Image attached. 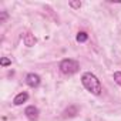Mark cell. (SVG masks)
<instances>
[{
    "instance_id": "6da1fadb",
    "label": "cell",
    "mask_w": 121,
    "mask_h": 121,
    "mask_svg": "<svg viewBox=\"0 0 121 121\" xmlns=\"http://www.w3.org/2000/svg\"><path fill=\"white\" fill-rule=\"evenodd\" d=\"M81 83H83L84 88L87 91H90L91 94H94V95H100L101 91H103V86H101L100 80L97 78V76H94L90 71H87L81 76Z\"/></svg>"
},
{
    "instance_id": "7a4b0ae2",
    "label": "cell",
    "mask_w": 121,
    "mask_h": 121,
    "mask_svg": "<svg viewBox=\"0 0 121 121\" xmlns=\"http://www.w3.org/2000/svg\"><path fill=\"white\" fill-rule=\"evenodd\" d=\"M78 69H80L78 61H76L73 58H64L63 61L60 63V71L63 74H66V76H71V74L77 73Z\"/></svg>"
},
{
    "instance_id": "3957f363",
    "label": "cell",
    "mask_w": 121,
    "mask_h": 121,
    "mask_svg": "<svg viewBox=\"0 0 121 121\" xmlns=\"http://www.w3.org/2000/svg\"><path fill=\"white\" fill-rule=\"evenodd\" d=\"M26 84H27L29 87H31V88L39 87V86H40V76H37V74H34V73L27 74V76H26Z\"/></svg>"
},
{
    "instance_id": "277c9868",
    "label": "cell",
    "mask_w": 121,
    "mask_h": 121,
    "mask_svg": "<svg viewBox=\"0 0 121 121\" xmlns=\"http://www.w3.org/2000/svg\"><path fill=\"white\" fill-rule=\"evenodd\" d=\"M24 114L26 117L30 120V121H36L39 118V108L34 107V105H29L26 110H24Z\"/></svg>"
},
{
    "instance_id": "5b68a950",
    "label": "cell",
    "mask_w": 121,
    "mask_h": 121,
    "mask_svg": "<svg viewBox=\"0 0 121 121\" xmlns=\"http://www.w3.org/2000/svg\"><path fill=\"white\" fill-rule=\"evenodd\" d=\"M27 100H29V94L23 91V93H19V94L14 97L13 104H14V105H22V104H23V103H26Z\"/></svg>"
},
{
    "instance_id": "8992f818",
    "label": "cell",
    "mask_w": 121,
    "mask_h": 121,
    "mask_svg": "<svg viewBox=\"0 0 121 121\" xmlns=\"http://www.w3.org/2000/svg\"><path fill=\"white\" fill-rule=\"evenodd\" d=\"M23 41L27 47H33L36 44V37L31 33H26V34H23Z\"/></svg>"
},
{
    "instance_id": "52a82bcc",
    "label": "cell",
    "mask_w": 121,
    "mask_h": 121,
    "mask_svg": "<svg viewBox=\"0 0 121 121\" xmlns=\"http://www.w3.org/2000/svg\"><path fill=\"white\" fill-rule=\"evenodd\" d=\"M87 39H88V34H87L86 31H80V33L77 34V37H76V40H77L78 43H84V41H87Z\"/></svg>"
},
{
    "instance_id": "ba28073f",
    "label": "cell",
    "mask_w": 121,
    "mask_h": 121,
    "mask_svg": "<svg viewBox=\"0 0 121 121\" xmlns=\"http://www.w3.org/2000/svg\"><path fill=\"white\" fill-rule=\"evenodd\" d=\"M114 80L118 86H121V71H115L114 73Z\"/></svg>"
},
{
    "instance_id": "9c48e42d",
    "label": "cell",
    "mask_w": 121,
    "mask_h": 121,
    "mask_svg": "<svg viewBox=\"0 0 121 121\" xmlns=\"http://www.w3.org/2000/svg\"><path fill=\"white\" fill-rule=\"evenodd\" d=\"M0 64H2L3 67H6V66L12 64V60H10V58H7V57H3L2 60H0Z\"/></svg>"
},
{
    "instance_id": "30bf717a",
    "label": "cell",
    "mask_w": 121,
    "mask_h": 121,
    "mask_svg": "<svg viewBox=\"0 0 121 121\" xmlns=\"http://www.w3.org/2000/svg\"><path fill=\"white\" fill-rule=\"evenodd\" d=\"M69 4H70L73 9H80V7H81V2H70Z\"/></svg>"
},
{
    "instance_id": "8fae6325",
    "label": "cell",
    "mask_w": 121,
    "mask_h": 121,
    "mask_svg": "<svg viewBox=\"0 0 121 121\" xmlns=\"http://www.w3.org/2000/svg\"><path fill=\"white\" fill-rule=\"evenodd\" d=\"M6 17H7V14H6V12H2V19H0V23H3V22L6 20Z\"/></svg>"
}]
</instances>
